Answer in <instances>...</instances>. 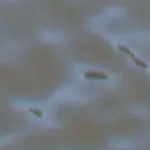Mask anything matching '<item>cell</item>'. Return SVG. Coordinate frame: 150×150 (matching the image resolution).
<instances>
[{"mask_svg":"<svg viewBox=\"0 0 150 150\" xmlns=\"http://www.w3.org/2000/svg\"><path fill=\"white\" fill-rule=\"evenodd\" d=\"M137 66H139V67H142V68H144V69H148V64L144 62V61H142V60H139V59H137L136 56H134V57H130Z\"/></svg>","mask_w":150,"mask_h":150,"instance_id":"3","label":"cell"},{"mask_svg":"<svg viewBox=\"0 0 150 150\" xmlns=\"http://www.w3.org/2000/svg\"><path fill=\"white\" fill-rule=\"evenodd\" d=\"M117 48H118V50H121L122 53H124V54H127V55H129L130 57H134L135 56V54L128 48V47H125V46H123V45H118L117 46Z\"/></svg>","mask_w":150,"mask_h":150,"instance_id":"2","label":"cell"},{"mask_svg":"<svg viewBox=\"0 0 150 150\" xmlns=\"http://www.w3.org/2000/svg\"><path fill=\"white\" fill-rule=\"evenodd\" d=\"M83 75H85V78H87V79H94V80H106V79L109 78L107 74L97 73V71H86Z\"/></svg>","mask_w":150,"mask_h":150,"instance_id":"1","label":"cell"},{"mask_svg":"<svg viewBox=\"0 0 150 150\" xmlns=\"http://www.w3.org/2000/svg\"><path fill=\"white\" fill-rule=\"evenodd\" d=\"M31 111H32L33 115H35V116H39V117L42 116V111H41V110H38V109H31Z\"/></svg>","mask_w":150,"mask_h":150,"instance_id":"4","label":"cell"}]
</instances>
